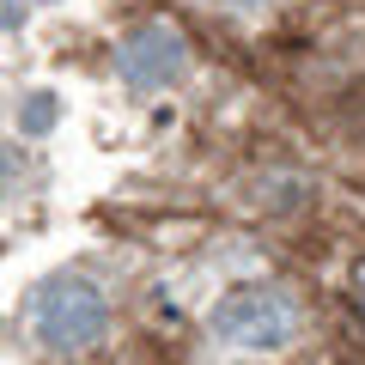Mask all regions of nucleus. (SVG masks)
<instances>
[{"instance_id": "3", "label": "nucleus", "mask_w": 365, "mask_h": 365, "mask_svg": "<svg viewBox=\"0 0 365 365\" xmlns=\"http://www.w3.org/2000/svg\"><path fill=\"white\" fill-rule=\"evenodd\" d=\"M182 37L170 25H140V31H128V43H122V73L134 79V86H165V79H177L182 73Z\"/></svg>"}, {"instance_id": "4", "label": "nucleus", "mask_w": 365, "mask_h": 365, "mask_svg": "<svg viewBox=\"0 0 365 365\" xmlns=\"http://www.w3.org/2000/svg\"><path fill=\"white\" fill-rule=\"evenodd\" d=\"M353 287H359V299H365V262H359V274H353Z\"/></svg>"}, {"instance_id": "1", "label": "nucleus", "mask_w": 365, "mask_h": 365, "mask_svg": "<svg viewBox=\"0 0 365 365\" xmlns=\"http://www.w3.org/2000/svg\"><path fill=\"white\" fill-rule=\"evenodd\" d=\"M213 335L232 341V347H274V341L287 335V311L274 304V292H232V299L213 311Z\"/></svg>"}, {"instance_id": "2", "label": "nucleus", "mask_w": 365, "mask_h": 365, "mask_svg": "<svg viewBox=\"0 0 365 365\" xmlns=\"http://www.w3.org/2000/svg\"><path fill=\"white\" fill-rule=\"evenodd\" d=\"M104 335V299L91 287H61L55 299H43V341L55 347H91Z\"/></svg>"}]
</instances>
